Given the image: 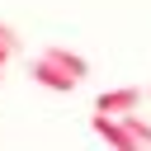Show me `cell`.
Instances as JSON below:
<instances>
[{"label":"cell","mask_w":151,"mask_h":151,"mask_svg":"<svg viewBox=\"0 0 151 151\" xmlns=\"http://www.w3.org/2000/svg\"><path fill=\"white\" fill-rule=\"evenodd\" d=\"M28 71H33V80L38 85H47V90H61V94H71L76 90V80H85V57H76V52H66V47H42L33 61H28Z\"/></svg>","instance_id":"obj_1"},{"label":"cell","mask_w":151,"mask_h":151,"mask_svg":"<svg viewBox=\"0 0 151 151\" xmlns=\"http://www.w3.org/2000/svg\"><path fill=\"white\" fill-rule=\"evenodd\" d=\"M132 109H142V90H137V85L104 90V94L94 99V113H113V118H123V113H132Z\"/></svg>","instance_id":"obj_2"},{"label":"cell","mask_w":151,"mask_h":151,"mask_svg":"<svg viewBox=\"0 0 151 151\" xmlns=\"http://www.w3.org/2000/svg\"><path fill=\"white\" fill-rule=\"evenodd\" d=\"M123 123L132 127V137H137V146H151V123H142V118H137V109H132V113H123Z\"/></svg>","instance_id":"obj_4"},{"label":"cell","mask_w":151,"mask_h":151,"mask_svg":"<svg viewBox=\"0 0 151 151\" xmlns=\"http://www.w3.org/2000/svg\"><path fill=\"white\" fill-rule=\"evenodd\" d=\"M90 127H94V137H104L109 146H123V151H132V146H137L132 127H127L123 118H113V113H94V118H90Z\"/></svg>","instance_id":"obj_3"},{"label":"cell","mask_w":151,"mask_h":151,"mask_svg":"<svg viewBox=\"0 0 151 151\" xmlns=\"http://www.w3.org/2000/svg\"><path fill=\"white\" fill-rule=\"evenodd\" d=\"M9 57H14V42H5V38H0V66H5Z\"/></svg>","instance_id":"obj_5"}]
</instances>
